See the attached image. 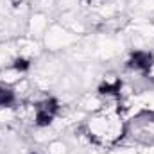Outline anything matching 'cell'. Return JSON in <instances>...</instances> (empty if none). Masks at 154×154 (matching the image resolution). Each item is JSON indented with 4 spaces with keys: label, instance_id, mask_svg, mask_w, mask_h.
Segmentation results:
<instances>
[{
    "label": "cell",
    "instance_id": "6da1fadb",
    "mask_svg": "<svg viewBox=\"0 0 154 154\" xmlns=\"http://www.w3.org/2000/svg\"><path fill=\"white\" fill-rule=\"evenodd\" d=\"M57 113V100L56 99H45L36 106V124L39 127L48 125Z\"/></svg>",
    "mask_w": 154,
    "mask_h": 154
},
{
    "label": "cell",
    "instance_id": "7a4b0ae2",
    "mask_svg": "<svg viewBox=\"0 0 154 154\" xmlns=\"http://www.w3.org/2000/svg\"><path fill=\"white\" fill-rule=\"evenodd\" d=\"M154 63V57L151 52H143V50H138V52H133L127 65L129 68H134V70H140V72H147L151 70Z\"/></svg>",
    "mask_w": 154,
    "mask_h": 154
},
{
    "label": "cell",
    "instance_id": "3957f363",
    "mask_svg": "<svg viewBox=\"0 0 154 154\" xmlns=\"http://www.w3.org/2000/svg\"><path fill=\"white\" fill-rule=\"evenodd\" d=\"M14 102V91L9 86H0V106H11Z\"/></svg>",
    "mask_w": 154,
    "mask_h": 154
},
{
    "label": "cell",
    "instance_id": "277c9868",
    "mask_svg": "<svg viewBox=\"0 0 154 154\" xmlns=\"http://www.w3.org/2000/svg\"><path fill=\"white\" fill-rule=\"evenodd\" d=\"M120 81H115V82H106V84H102L100 86V93H104V95H116L118 91H120Z\"/></svg>",
    "mask_w": 154,
    "mask_h": 154
},
{
    "label": "cell",
    "instance_id": "5b68a950",
    "mask_svg": "<svg viewBox=\"0 0 154 154\" xmlns=\"http://www.w3.org/2000/svg\"><path fill=\"white\" fill-rule=\"evenodd\" d=\"M13 66H14L16 70H20V72H25L31 65H29V61H27V59H22V57H20V59H16V61H14V65H13Z\"/></svg>",
    "mask_w": 154,
    "mask_h": 154
}]
</instances>
